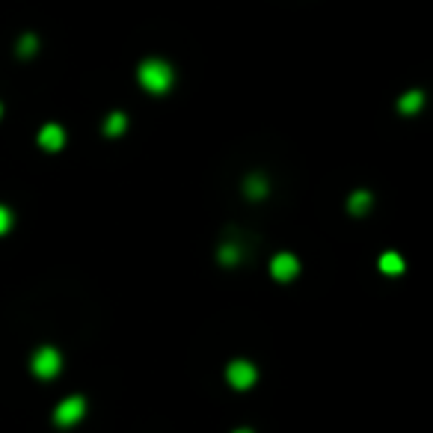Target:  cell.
<instances>
[{"label":"cell","mask_w":433,"mask_h":433,"mask_svg":"<svg viewBox=\"0 0 433 433\" xmlns=\"http://www.w3.org/2000/svg\"><path fill=\"white\" fill-rule=\"evenodd\" d=\"M380 270L383 273H404V259L398 252H383L380 255Z\"/></svg>","instance_id":"obj_11"},{"label":"cell","mask_w":433,"mask_h":433,"mask_svg":"<svg viewBox=\"0 0 433 433\" xmlns=\"http://www.w3.org/2000/svg\"><path fill=\"white\" fill-rule=\"evenodd\" d=\"M238 433H252V430H238Z\"/></svg>","instance_id":"obj_16"},{"label":"cell","mask_w":433,"mask_h":433,"mask_svg":"<svg viewBox=\"0 0 433 433\" xmlns=\"http://www.w3.org/2000/svg\"><path fill=\"white\" fill-rule=\"evenodd\" d=\"M268 179L264 175H250V179H243V196H250V199H261V196H268Z\"/></svg>","instance_id":"obj_8"},{"label":"cell","mask_w":433,"mask_h":433,"mask_svg":"<svg viewBox=\"0 0 433 433\" xmlns=\"http://www.w3.org/2000/svg\"><path fill=\"white\" fill-rule=\"evenodd\" d=\"M371 193L368 190H357L350 196V202H348V208H350V214H357V217H362V214H368L371 211Z\"/></svg>","instance_id":"obj_9"},{"label":"cell","mask_w":433,"mask_h":433,"mask_svg":"<svg viewBox=\"0 0 433 433\" xmlns=\"http://www.w3.org/2000/svg\"><path fill=\"white\" fill-rule=\"evenodd\" d=\"M217 259H220V264H238L240 250L235 247V243H223V247L217 250Z\"/></svg>","instance_id":"obj_12"},{"label":"cell","mask_w":433,"mask_h":433,"mask_svg":"<svg viewBox=\"0 0 433 433\" xmlns=\"http://www.w3.org/2000/svg\"><path fill=\"white\" fill-rule=\"evenodd\" d=\"M30 368L33 374L39 377V380H51V377H57L60 368H63V357L57 348H39L36 353H33L30 359Z\"/></svg>","instance_id":"obj_2"},{"label":"cell","mask_w":433,"mask_h":433,"mask_svg":"<svg viewBox=\"0 0 433 433\" xmlns=\"http://www.w3.org/2000/svg\"><path fill=\"white\" fill-rule=\"evenodd\" d=\"M421 104H425V92H421V90H409V92L401 95V101H398V110H401L404 116H416L418 110H421Z\"/></svg>","instance_id":"obj_7"},{"label":"cell","mask_w":433,"mask_h":433,"mask_svg":"<svg viewBox=\"0 0 433 433\" xmlns=\"http://www.w3.org/2000/svg\"><path fill=\"white\" fill-rule=\"evenodd\" d=\"M83 413H86V401L74 395V398H65V401L57 404V409H54V421H57L60 427H72L83 418Z\"/></svg>","instance_id":"obj_3"},{"label":"cell","mask_w":433,"mask_h":433,"mask_svg":"<svg viewBox=\"0 0 433 433\" xmlns=\"http://www.w3.org/2000/svg\"><path fill=\"white\" fill-rule=\"evenodd\" d=\"M125 128H128V116L125 113H110L107 122H104V134L107 137H119V134H125Z\"/></svg>","instance_id":"obj_10"},{"label":"cell","mask_w":433,"mask_h":433,"mask_svg":"<svg viewBox=\"0 0 433 433\" xmlns=\"http://www.w3.org/2000/svg\"><path fill=\"white\" fill-rule=\"evenodd\" d=\"M270 273H273L276 282H291V279H297V273H300V259H297L294 252H279V255H273Z\"/></svg>","instance_id":"obj_4"},{"label":"cell","mask_w":433,"mask_h":433,"mask_svg":"<svg viewBox=\"0 0 433 433\" xmlns=\"http://www.w3.org/2000/svg\"><path fill=\"white\" fill-rule=\"evenodd\" d=\"M226 380L235 386V389H250L255 380H259V371H255V365L247 362V359H235L229 365L226 371Z\"/></svg>","instance_id":"obj_5"},{"label":"cell","mask_w":433,"mask_h":433,"mask_svg":"<svg viewBox=\"0 0 433 433\" xmlns=\"http://www.w3.org/2000/svg\"><path fill=\"white\" fill-rule=\"evenodd\" d=\"M137 77H140V86H142V90L152 92V95L170 92V90H172V83H175L172 65L166 63V60H158V57L142 60V63H140V69H137Z\"/></svg>","instance_id":"obj_1"},{"label":"cell","mask_w":433,"mask_h":433,"mask_svg":"<svg viewBox=\"0 0 433 433\" xmlns=\"http://www.w3.org/2000/svg\"><path fill=\"white\" fill-rule=\"evenodd\" d=\"M0 116H3V104H0Z\"/></svg>","instance_id":"obj_15"},{"label":"cell","mask_w":433,"mask_h":433,"mask_svg":"<svg viewBox=\"0 0 433 433\" xmlns=\"http://www.w3.org/2000/svg\"><path fill=\"white\" fill-rule=\"evenodd\" d=\"M36 45H39V39H36V36H24V39L18 42V54H21V57H27V54L36 51Z\"/></svg>","instance_id":"obj_13"},{"label":"cell","mask_w":433,"mask_h":433,"mask_svg":"<svg viewBox=\"0 0 433 433\" xmlns=\"http://www.w3.org/2000/svg\"><path fill=\"white\" fill-rule=\"evenodd\" d=\"M39 146L45 149V152H60L65 146V131H63V125H57V122H48V125L39 131Z\"/></svg>","instance_id":"obj_6"},{"label":"cell","mask_w":433,"mask_h":433,"mask_svg":"<svg viewBox=\"0 0 433 433\" xmlns=\"http://www.w3.org/2000/svg\"><path fill=\"white\" fill-rule=\"evenodd\" d=\"M9 229H13V211L6 205H0V235H6Z\"/></svg>","instance_id":"obj_14"}]
</instances>
